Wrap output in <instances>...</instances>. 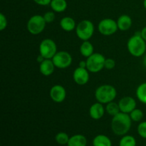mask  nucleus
Instances as JSON below:
<instances>
[{
    "label": "nucleus",
    "instance_id": "f257e3e1",
    "mask_svg": "<svg viewBox=\"0 0 146 146\" xmlns=\"http://www.w3.org/2000/svg\"><path fill=\"white\" fill-rule=\"evenodd\" d=\"M131 118L130 115L120 112L114 115L111 121V128L113 132L118 135H125L131 127Z\"/></svg>",
    "mask_w": 146,
    "mask_h": 146
},
{
    "label": "nucleus",
    "instance_id": "f03ea898",
    "mask_svg": "<svg viewBox=\"0 0 146 146\" xmlns=\"http://www.w3.org/2000/svg\"><path fill=\"white\" fill-rule=\"evenodd\" d=\"M130 54L135 57H141L146 51V41L141 36V31H137L129 38L127 44Z\"/></svg>",
    "mask_w": 146,
    "mask_h": 146
},
{
    "label": "nucleus",
    "instance_id": "7ed1b4c3",
    "mask_svg": "<svg viewBox=\"0 0 146 146\" xmlns=\"http://www.w3.org/2000/svg\"><path fill=\"white\" fill-rule=\"evenodd\" d=\"M117 92L113 86L105 84L98 87L95 92V97L97 101L101 104H108L115 98Z\"/></svg>",
    "mask_w": 146,
    "mask_h": 146
},
{
    "label": "nucleus",
    "instance_id": "20e7f679",
    "mask_svg": "<svg viewBox=\"0 0 146 146\" xmlns=\"http://www.w3.org/2000/svg\"><path fill=\"white\" fill-rule=\"evenodd\" d=\"M76 33L80 39L88 41L94 33V24L89 20H82L76 27Z\"/></svg>",
    "mask_w": 146,
    "mask_h": 146
},
{
    "label": "nucleus",
    "instance_id": "39448f33",
    "mask_svg": "<svg viewBox=\"0 0 146 146\" xmlns=\"http://www.w3.org/2000/svg\"><path fill=\"white\" fill-rule=\"evenodd\" d=\"M105 60L106 58L103 54L99 53H94L92 55L87 58L86 68L90 72H99L104 68Z\"/></svg>",
    "mask_w": 146,
    "mask_h": 146
},
{
    "label": "nucleus",
    "instance_id": "423d86ee",
    "mask_svg": "<svg viewBox=\"0 0 146 146\" xmlns=\"http://www.w3.org/2000/svg\"><path fill=\"white\" fill-rule=\"evenodd\" d=\"M46 22L44 17L41 15L32 16L27 22V29L33 35L41 34L46 27Z\"/></svg>",
    "mask_w": 146,
    "mask_h": 146
},
{
    "label": "nucleus",
    "instance_id": "0eeeda50",
    "mask_svg": "<svg viewBox=\"0 0 146 146\" xmlns=\"http://www.w3.org/2000/svg\"><path fill=\"white\" fill-rule=\"evenodd\" d=\"M39 53L45 58L51 59L57 53L56 44L53 40L46 38L40 44Z\"/></svg>",
    "mask_w": 146,
    "mask_h": 146
},
{
    "label": "nucleus",
    "instance_id": "6e6552de",
    "mask_svg": "<svg viewBox=\"0 0 146 146\" xmlns=\"http://www.w3.org/2000/svg\"><path fill=\"white\" fill-rule=\"evenodd\" d=\"M52 61L56 67L61 69L68 68L72 63V56L66 51H58L53 57Z\"/></svg>",
    "mask_w": 146,
    "mask_h": 146
},
{
    "label": "nucleus",
    "instance_id": "1a4fd4ad",
    "mask_svg": "<svg viewBox=\"0 0 146 146\" xmlns=\"http://www.w3.org/2000/svg\"><path fill=\"white\" fill-rule=\"evenodd\" d=\"M118 29L117 21L112 19H104L98 24V31L104 36H111Z\"/></svg>",
    "mask_w": 146,
    "mask_h": 146
},
{
    "label": "nucleus",
    "instance_id": "9d476101",
    "mask_svg": "<svg viewBox=\"0 0 146 146\" xmlns=\"http://www.w3.org/2000/svg\"><path fill=\"white\" fill-rule=\"evenodd\" d=\"M74 81L78 85L84 86L88 83L89 80V73L88 70L86 68H81L78 66L74 71L73 74Z\"/></svg>",
    "mask_w": 146,
    "mask_h": 146
},
{
    "label": "nucleus",
    "instance_id": "9b49d317",
    "mask_svg": "<svg viewBox=\"0 0 146 146\" xmlns=\"http://www.w3.org/2000/svg\"><path fill=\"white\" fill-rule=\"evenodd\" d=\"M66 91L61 85H55L50 90V97L56 103H61L65 100Z\"/></svg>",
    "mask_w": 146,
    "mask_h": 146
},
{
    "label": "nucleus",
    "instance_id": "f8f14e48",
    "mask_svg": "<svg viewBox=\"0 0 146 146\" xmlns=\"http://www.w3.org/2000/svg\"><path fill=\"white\" fill-rule=\"evenodd\" d=\"M118 105H119L121 112L128 114L131 111H133L135 108H135L136 107V101L132 97L125 96L120 100Z\"/></svg>",
    "mask_w": 146,
    "mask_h": 146
},
{
    "label": "nucleus",
    "instance_id": "ddd939ff",
    "mask_svg": "<svg viewBox=\"0 0 146 146\" xmlns=\"http://www.w3.org/2000/svg\"><path fill=\"white\" fill-rule=\"evenodd\" d=\"M104 113H105V109L103 106V104L99 102L93 104L89 109L90 116L94 120L101 119L104 116Z\"/></svg>",
    "mask_w": 146,
    "mask_h": 146
},
{
    "label": "nucleus",
    "instance_id": "4468645a",
    "mask_svg": "<svg viewBox=\"0 0 146 146\" xmlns=\"http://www.w3.org/2000/svg\"><path fill=\"white\" fill-rule=\"evenodd\" d=\"M55 65L53 62L52 59H48L46 58L44 61L40 64L39 70L41 74L44 76H48L51 75L54 73V68H55Z\"/></svg>",
    "mask_w": 146,
    "mask_h": 146
},
{
    "label": "nucleus",
    "instance_id": "2eb2a0df",
    "mask_svg": "<svg viewBox=\"0 0 146 146\" xmlns=\"http://www.w3.org/2000/svg\"><path fill=\"white\" fill-rule=\"evenodd\" d=\"M118 29L121 31H127L132 26V19L131 17L126 14L121 15L117 21Z\"/></svg>",
    "mask_w": 146,
    "mask_h": 146
},
{
    "label": "nucleus",
    "instance_id": "dca6fc26",
    "mask_svg": "<svg viewBox=\"0 0 146 146\" xmlns=\"http://www.w3.org/2000/svg\"><path fill=\"white\" fill-rule=\"evenodd\" d=\"M60 26L61 29L66 31H71L76 27L74 19L69 17H66L61 19L60 21Z\"/></svg>",
    "mask_w": 146,
    "mask_h": 146
},
{
    "label": "nucleus",
    "instance_id": "f3484780",
    "mask_svg": "<svg viewBox=\"0 0 146 146\" xmlns=\"http://www.w3.org/2000/svg\"><path fill=\"white\" fill-rule=\"evenodd\" d=\"M87 140L83 135H75L69 138L68 146H86Z\"/></svg>",
    "mask_w": 146,
    "mask_h": 146
},
{
    "label": "nucleus",
    "instance_id": "a211bd4d",
    "mask_svg": "<svg viewBox=\"0 0 146 146\" xmlns=\"http://www.w3.org/2000/svg\"><path fill=\"white\" fill-rule=\"evenodd\" d=\"M50 6L55 12L61 13L66 9L67 2L66 0H51Z\"/></svg>",
    "mask_w": 146,
    "mask_h": 146
},
{
    "label": "nucleus",
    "instance_id": "6ab92c4d",
    "mask_svg": "<svg viewBox=\"0 0 146 146\" xmlns=\"http://www.w3.org/2000/svg\"><path fill=\"white\" fill-rule=\"evenodd\" d=\"M80 52L84 57H89L94 54V46L89 41H84L80 46Z\"/></svg>",
    "mask_w": 146,
    "mask_h": 146
},
{
    "label": "nucleus",
    "instance_id": "aec40b11",
    "mask_svg": "<svg viewBox=\"0 0 146 146\" xmlns=\"http://www.w3.org/2000/svg\"><path fill=\"white\" fill-rule=\"evenodd\" d=\"M94 146H111L112 143L108 137L104 135H98L93 141Z\"/></svg>",
    "mask_w": 146,
    "mask_h": 146
},
{
    "label": "nucleus",
    "instance_id": "412c9836",
    "mask_svg": "<svg viewBox=\"0 0 146 146\" xmlns=\"http://www.w3.org/2000/svg\"><path fill=\"white\" fill-rule=\"evenodd\" d=\"M136 96L141 103L146 104V82L139 85L136 90Z\"/></svg>",
    "mask_w": 146,
    "mask_h": 146
},
{
    "label": "nucleus",
    "instance_id": "4be33fe9",
    "mask_svg": "<svg viewBox=\"0 0 146 146\" xmlns=\"http://www.w3.org/2000/svg\"><path fill=\"white\" fill-rule=\"evenodd\" d=\"M106 111H107L108 114L110 115H117L118 113H119L121 112V110H120V107L118 104H116V103H114L113 101L107 104L106 107Z\"/></svg>",
    "mask_w": 146,
    "mask_h": 146
},
{
    "label": "nucleus",
    "instance_id": "5701e85b",
    "mask_svg": "<svg viewBox=\"0 0 146 146\" xmlns=\"http://www.w3.org/2000/svg\"><path fill=\"white\" fill-rule=\"evenodd\" d=\"M119 146H136V141L131 135H125L120 141Z\"/></svg>",
    "mask_w": 146,
    "mask_h": 146
},
{
    "label": "nucleus",
    "instance_id": "b1692460",
    "mask_svg": "<svg viewBox=\"0 0 146 146\" xmlns=\"http://www.w3.org/2000/svg\"><path fill=\"white\" fill-rule=\"evenodd\" d=\"M143 112L142 110L139 109V108H135L133 111L130 113V117H131V120L135 122H138L141 121L143 118Z\"/></svg>",
    "mask_w": 146,
    "mask_h": 146
},
{
    "label": "nucleus",
    "instance_id": "393cba45",
    "mask_svg": "<svg viewBox=\"0 0 146 146\" xmlns=\"http://www.w3.org/2000/svg\"><path fill=\"white\" fill-rule=\"evenodd\" d=\"M69 137H68V134H66V133L61 132L58 133L56 135V141L60 145H66V144H68V141H69Z\"/></svg>",
    "mask_w": 146,
    "mask_h": 146
},
{
    "label": "nucleus",
    "instance_id": "a878e982",
    "mask_svg": "<svg viewBox=\"0 0 146 146\" xmlns=\"http://www.w3.org/2000/svg\"><path fill=\"white\" fill-rule=\"evenodd\" d=\"M138 133L140 136L146 139V121L141 122L138 125Z\"/></svg>",
    "mask_w": 146,
    "mask_h": 146
},
{
    "label": "nucleus",
    "instance_id": "bb28decb",
    "mask_svg": "<svg viewBox=\"0 0 146 146\" xmlns=\"http://www.w3.org/2000/svg\"><path fill=\"white\" fill-rule=\"evenodd\" d=\"M43 17L46 23H51L55 19V14L53 11H47Z\"/></svg>",
    "mask_w": 146,
    "mask_h": 146
},
{
    "label": "nucleus",
    "instance_id": "cd10ccee",
    "mask_svg": "<svg viewBox=\"0 0 146 146\" xmlns=\"http://www.w3.org/2000/svg\"><path fill=\"white\" fill-rule=\"evenodd\" d=\"M115 62L113 58H106L104 63V68L106 69H113L115 67Z\"/></svg>",
    "mask_w": 146,
    "mask_h": 146
},
{
    "label": "nucleus",
    "instance_id": "c85d7f7f",
    "mask_svg": "<svg viewBox=\"0 0 146 146\" xmlns=\"http://www.w3.org/2000/svg\"><path fill=\"white\" fill-rule=\"evenodd\" d=\"M7 17L2 13L0 14V31H3L7 28Z\"/></svg>",
    "mask_w": 146,
    "mask_h": 146
},
{
    "label": "nucleus",
    "instance_id": "c756f323",
    "mask_svg": "<svg viewBox=\"0 0 146 146\" xmlns=\"http://www.w3.org/2000/svg\"><path fill=\"white\" fill-rule=\"evenodd\" d=\"M34 2L41 6H46L51 4V0H34Z\"/></svg>",
    "mask_w": 146,
    "mask_h": 146
},
{
    "label": "nucleus",
    "instance_id": "7c9ffc66",
    "mask_svg": "<svg viewBox=\"0 0 146 146\" xmlns=\"http://www.w3.org/2000/svg\"><path fill=\"white\" fill-rule=\"evenodd\" d=\"M141 36L143 38V39L146 41V27H144L142 30H141Z\"/></svg>",
    "mask_w": 146,
    "mask_h": 146
},
{
    "label": "nucleus",
    "instance_id": "2f4dec72",
    "mask_svg": "<svg viewBox=\"0 0 146 146\" xmlns=\"http://www.w3.org/2000/svg\"><path fill=\"white\" fill-rule=\"evenodd\" d=\"M46 58H44V56H41V54H39V55L38 56V57H37V61H38V63H39V64H41V62H42L43 61H44V60H45Z\"/></svg>",
    "mask_w": 146,
    "mask_h": 146
},
{
    "label": "nucleus",
    "instance_id": "473e14b6",
    "mask_svg": "<svg viewBox=\"0 0 146 146\" xmlns=\"http://www.w3.org/2000/svg\"><path fill=\"white\" fill-rule=\"evenodd\" d=\"M79 67H81V68H86V61H80Z\"/></svg>",
    "mask_w": 146,
    "mask_h": 146
},
{
    "label": "nucleus",
    "instance_id": "72a5a7b5",
    "mask_svg": "<svg viewBox=\"0 0 146 146\" xmlns=\"http://www.w3.org/2000/svg\"><path fill=\"white\" fill-rule=\"evenodd\" d=\"M143 65H144V66L146 68V55L145 56H144V58H143Z\"/></svg>",
    "mask_w": 146,
    "mask_h": 146
},
{
    "label": "nucleus",
    "instance_id": "f704fd0d",
    "mask_svg": "<svg viewBox=\"0 0 146 146\" xmlns=\"http://www.w3.org/2000/svg\"><path fill=\"white\" fill-rule=\"evenodd\" d=\"M143 7L146 10V0H143Z\"/></svg>",
    "mask_w": 146,
    "mask_h": 146
}]
</instances>
